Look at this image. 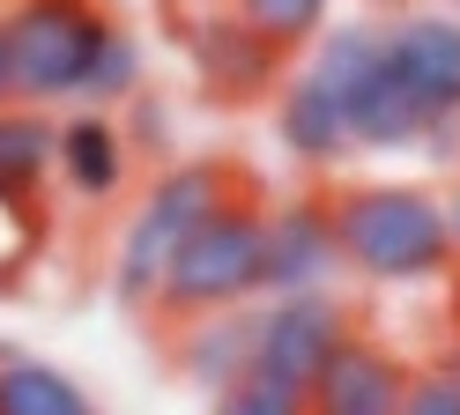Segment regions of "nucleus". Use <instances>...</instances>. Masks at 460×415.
Masks as SVG:
<instances>
[{
    "label": "nucleus",
    "instance_id": "1",
    "mask_svg": "<svg viewBox=\"0 0 460 415\" xmlns=\"http://www.w3.org/2000/svg\"><path fill=\"white\" fill-rule=\"evenodd\" d=\"M334 245H341V275H357L371 289H430L460 267L446 193L423 186V178L334 186Z\"/></svg>",
    "mask_w": 460,
    "mask_h": 415
},
{
    "label": "nucleus",
    "instance_id": "23",
    "mask_svg": "<svg viewBox=\"0 0 460 415\" xmlns=\"http://www.w3.org/2000/svg\"><path fill=\"white\" fill-rule=\"evenodd\" d=\"M0 104H15V75H8V38H0Z\"/></svg>",
    "mask_w": 460,
    "mask_h": 415
},
{
    "label": "nucleus",
    "instance_id": "22",
    "mask_svg": "<svg viewBox=\"0 0 460 415\" xmlns=\"http://www.w3.org/2000/svg\"><path fill=\"white\" fill-rule=\"evenodd\" d=\"M446 223H453V252H460V171H453V193H446Z\"/></svg>",
    "mask_w": 460,
    "mask_h": 415
},
{
    "label": "nucleus",
    "instance_id": "7",
    "mask_svg": "<svg viewBox=\"0 0 460 415\" xmlns=\"http://www.w3.org/2000/svg\"><path fill=\"white\" fill-rule=\"evenodd\" d=\"M186 67H193V82L208 89L216 104H275V89L290 82V67L297 59L282 52L275 38H261L238 8H200V15H186Z\"/></svg>",
    "mask_w": 460,
    "mask_h": 415
},
{
    "label": "nucleus",
    "instance_id": "12",
    "mask_svg": "<svg viewBox=\"0 0 460 415\" xmlns=\"http://www.w3.org/2000/svg\"><path fill=\"white\" fill-rule=\"evenodd\" d=\"M275 148L290 156L297 171H312V178H334V171H349L357 163V141H349V127H341V111L327 104V89L312 82L305 67H290V82L275 89Z\"/></svg>",
    "mask_w": 460,
    "mask_h": 415
},
{
    "label": "nucleus",
    "instance_id": "11",
    "mask_svg": "<svg viewBox=\"0 0 460 415\" xmlns=\"http://www.w3.org/2000/svg\"><path fill=\"white\" fill-rule=\"evenodd\" d=\"M409 378H416L409 356L357 326V334L334 349V364L305 385V415H401Z\"/></svg>",
    "mask_w": 460,
    "mask_h": 415
},
{
    "label": "nucleus",
    "instance_id": "10",
    "mask_svg": "<svg viewBox=\"0 0 460 415\" xmlns=\"http://www.w3.org/2000/svg\"><path fill=\"white\" fill-rule=\"evenodd\" d=\"M341 245H334V193L305 186L290 200H268V296L334 289Z\"/></svg>",
    "mask_w": 460,
    "mask_h": 415
},
{
    "label": "nucleus",
    "instance_id": "24",
    "mask_svg": "<svg viewBox=\"0 0 460 415\" xmlns=\"http://www.w3.org/2000/svg\"><path fill=\"white\" fill-rule=\"evenodd\" d=\"M357 8H379V15H401V8H416V0H357Z\"/></svg>",
    "mask_w": 460,
    "mask_h": 415
},
{
    "label": "nucleus",
    "instance_id": "18",
    "mask_svg": "<svg viewBox=\"0 0 460 415\" xmlns=\"http://www.w3.org/2000/svg\"><path fill=\"white\" fill-rule=\"evenodd\" d=\"M208 415H305V393L268 378V371H245V378H230L223 393H208Z\"/></svg>",
    "mask_w": 460,
    "mask_h": 415
},
{
    "label": "nucleus",
    "instance_id": "16",
    "mask_svg": "<svg viewBox=\"0 0 460 415\" xmlns=\"http://www.w3.org/2000/svg\"><path fill=\"white\" fill-rule=\"evenodd\" d=\"M141 89H149V67H141V45L127 22H111V38L97 45V67H90V89H82V104L97 111H127Z\"/></svg>",
    "mask_w": 460,
    "mask_h": 415
},
{
    "label": "nucleus",
    "instance_id": "4",
    "mask_svg": "<svg viewBox=\"0 0 460 415\" xmlns=\"http://www.w3.org/2000/svg\"><path fill=\"white\" fill-rule=\"evenodd\" d=\"M297 67L327 89V104L341 111L357 156H416L423 148V119L409 111V97L394 89L386 59H379V22H327L320 38L297 52Z\"/></svg>",
    "mask_w": 460,
    "mask_h": 415
},
{
    "label": "nucleus",
    "instance_id": "13",
    "mask_svg": "<svg viewBox=\"0 0 460 415\" xmlns=\"http://www.w3.org/2000/svg\"><path fill=\"white\" fill-rule=\"evenodd\" d=\"M52 134H60V119H52V111L0 104V200H8V208L45 216V193H52Z\"/></svg>",
    "mask_w": 460,
    "mask_h": 415
},
{
    "label": "nucleus",
    "instance_id": "15",
    "mask_svg": "<svg viewBox=\"0 0 460 415\" xmlns=\"http://www.w3.org/2000/svg\"><path fill=\"white\" fill-rule=\"evenodd\" d=\"M0 415H104V408L90 401V385L75 371L22 356V349H0Z\"/></svg>",
    "mask_w": 460,
    "mask_h": 415
},
{
    "label": "nucleus",
    "instance_id": "14",
    "mask_svg": "<svg viewBox=\"0 0 460 415\" xmlns=\"http://www.w3.org/2000/svg\"><path fill=\"white\" fill-rule=\"evenodd\" d=\"M171 356H179V371H186L193 385L223 393L230 378L252 371V312H216V319L171 326Z\"/></svg>",
    "mask_w": 460,
    "mask_h": 415
},
{
    "label": "nucleus",
    "instance_id": "20",
    "mask_svg": "<svg viewBox=\"0 0 460 415\" xmlns=\"http://www.w3.org/2000/svg\"><path fill=\"white\" fill-rule=\"evenodd\" d=\"M119 127H127V141H134L141 163H171V156H164V148H171V141H164V104L149 97V89H141V97L119 111Z\"/></svg>",
    "mask_w": 460,
    "mask_h": 415
},
{
    "label": "nucleus",
    "instance_id": "21",
    "mask_svg": "<svg viewBox=\"0 0 460 415\" xmlns=\"http://www.w3.org/2000/svg\"><path fill=\"white\" fill-rule=\"evenodd\" d=\"M430 364H446V371H453V385H460V319H453V334H446V349L430 356Z\"/></svg>",
    "mask_w": 460,
    "mask_h": 415
},
{
    "label": "nucleus",
    "instance_id": "2",
    "mask_svg": "<svg viewBox=\"0 0 460 415\" xmlns=\"http://www.w3.org/2000/svg\"><path fill=\"white\" fill-rule=\"evenodd\" d=\"M238 186H245V171L223 163V156H171V163H156L134 186V208H127L119 237H111V260H104L111 305L134 312V319H156V296H164V275H171V260H179V245Z\"/></svg>",
    "mask_w": 460,
    "mask_h": 415
},
{
    "label": "nucleus",
    "instance_id": "6",
    "mask_svg": "<svg viewBox=\"0 0 460 415\" xmlns=\"http://www.w3.org/2000/svg\"><path fill=\"white\" fill-rule=\"evenodd\" d=\"M379 59H386L394 89L409 97V111L430 134H438L446 119H460V15L453 8H401V15H386L379 22Z\"/></svg>",
    "mask_w": 460,
    "mask_h": 415
},
{
    "label": "nucleus",
    "instance_id": "17",
    "mask_svg": "<svg viewBox=\"0 0 460 415\" xmlns=\"http://www.w3.org/2000/svg\"><path fill=\"white\" fill-rule=\"evenodd\" d=\"M230 8H238L252 30H261V38H275L290 59H297V52L334 22V0H230Z\"/></svg>",
    "mask_w": 460,
    "mask_h": 415
},
{
    "label": "nucleus",
    "instance_id": "8",
    "mask_svg": "<svg viewBox=\"0 0 460 415\" xmlns=\"http://www.w3.org/2000/svg\"><path fill=\"white\" fill-rule=\"evenodd\" d=\"M357 334V305L334 289H305V296H261L252 305V371H268L282 385H305L334 364V349Z\"/></svg>",
    "mask_w": 460,
    "mask_h": 415
},
{
    "label": "nucleus",
    "instance_id": "9",
    "mask_svg": "<svg viewBox=\"0 0 460 415\" xmlns=\"http://www.w3.org/2000/svg\"><path fill=\"white\" fill-rule=\"evenodd\" d=\"M134 141L119 127V111H97V104H75L60 111V134H52V178L75 208H119L134 193Z\"/></svg>",
    "mask_w": 460,
    "mask_h": 415
},
{
    "label": "nucleus",
    "instance_id": "5",
    "mask_svg": "<svg viewBox=\"0 0 460 415\" xmlns=\"http://www.w3.org/2000/svg\"><path fill=\"white\" fill-rule=\"evenodd\" d=\"M104 0H8L0 8V38H8V75H15V104L38 111H75L90 89L97 45L111 38Z\"/></svg>",
    "mask_w": 460,
    "mask_h": 415
},
{
    "label": "nucleus",
    "instance_id": "19",
    "mask_svg": "<svg viewBox=\"0 0 460 415\" xmlns=\"http://www.w3.org/2000/svg\"><path fill=\"white\" fill-rule=\"evenodd\" d=\"M401 415H460V385H453V371L423 356L416 378H409V401H401Z\"/></svg>",
    "mask_w": 460,
    "mask_h": 415
},
{
    "label": "nucleus",
    "instance_id": "3",
    "mask_svg": "<svg viewBox=\"0 0 460 415\" xmlns=\"http://www.w3.org/2000/svg\"><path fill=\"white\" fill-rule=\"evenodd\" d=\"M261 296H268V193L245 178L179 245L164 296H156V319L186 326V319H216V312H252Z\"/></svg>",
    "mask_w": 460,
    "mask_h": 415
},
{
    "label": "nucleus",
    "instance_id": "25",
    "mask_svg": "<svg viewBox=\"0 0 460 415\" xmlns=\"http://www.w3.org/2000/svg\"><path fill=\"white\" fill-rule=\"evenodd\" d=\"M446 8H453V15H460V0H446Z\"/></svg>",
    "mask_w": 460,
    "mask_h": 415
}]
</instances>
